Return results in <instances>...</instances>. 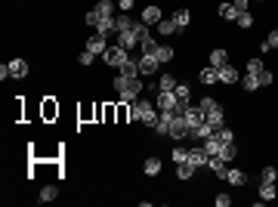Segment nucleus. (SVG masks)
<instances>
[{"label":"nucleus","mask_w":278,"mask_h":207,"mask_svg":"<svg viewBox=\"0 0 278 207\" xmlns=\"http://www.w3.org/2000/svg\"><path fill=\"white\" fill-rule=\"evenodd\" d=\"M139 19H142L145 25H151V28H155L158 22L164 19V13H161V7H158V4H148V7L142 10V16H139Z\"/></svg>","instance_id":"f8f14e48"},{"label":"nucleus","mask_w":278,"mask_h":207,"mask_svg":"<svg viewBox=\"0 0 278 207\" xmlns=\"http://www.w3.org/2000/svg\"><path fill=\"white\" fill-rule=\"evenodd\" d=\"M217 13H220L223 22H235V19H238V10H235V4H229V0H226V4H220Z\"/></svg>","instance_id":"bb28decb"},{"label":"nucleus","mask_w":278,"mask_h":207,"mask_svg":"<svg viewBox=\"0 0 278 207\" xmlns=\"http://www.w3.org/2000/svg\"><path fill=\"white\" fill-rule=\"evenodd\" d=\"M229 204H232L229 195H217V207H229Z\"/></svg>","instance_id":"49530a36"},{"label":"nucleus","mask_w":278,"mask_h":207,"mask_svg":"<svg viewBox=\"0 0 278 207\" xmlns=\"http://www.w3.org/2000/svg\"><path fill=\"white\" fill-rule=\"evenodd\" d=\"M217 74H220V84H238V80H241V74H238V68L232 65V62H226V65H220L217 68Z\"/></svg>","instance_id":"9d476101"},{"label":"nucleus","mask_w":278,"mask_h":207,"mask_svg":"<svg viewBox=\"0 0 278 207\" xmlns=\"http://www.w3.org/2000/svg\"><path fill=\"white\" fill-rule=\"evenodd\" d=\"M207 167H210V170H213V173H217L220 180H226V176H229V164H226V161H223L220 155H213V158H207Z\"/></svg>","instance_id":"dca6fc26"},{"label":"nucleus","mask_w":278,"mask_h":207,"mask_svg":"<svg viewBox=\"0 0 278 207\" xmlns=\"http://www.w3.org/2000/svg\"><path fill=\"white\" fill-rule=\"evenodd\" d=\"M198 80H201L204 87H210V84H220V74H217V68H213V65H204L201 71H198Z\"/></svg>","instance_id":"f3484780"},{"label":"nucleus","mask_w":278,"mask_h":207,"mask_svg":"<svg viewBox=\"0 0 278 207\" xmlns=\"http://www.w3.org/2000/svg\"><path fill=\"white\" fill-rule=\"evenodd\" d=\"M77 62H81V65L87 68V65H93V62H96V56H93L90 50H81V56H77Z\"/></svg>","instance_id":"79ce46f5"},{"label":"nucleus","mask_w":278,"mask_h":207,"mask_svg":"<svg viewBox=\"0 0 278 207\" xmlns=\"http://www.w3.org/2000/svg\"><path fill=\"white\" fill-rule=\"evenodd\" d=\"M235 155H238V149H235V142H226V145H223V149H220V158H223V161H226V164H229V161H232V158H235Z\"/></svg>","instance_id":"f704fd0d"},{"label":"nucleus","mask_w":278,"mask_h":207,"mask_svg":"<svg viewBox=\"0 0 278 207\" xmlns=\"http://www.w3.org/2000/svg\"><path fill=\"white\" fill-rule=\"evenodd\" d=\"M173 111H158V121H155V133L158 136H167L170 133V124H173Z\"/></svg>","instance_id":"9b49d317"},{"label":"nucleus","mask_w":278,"mask_h":207,"mask_svg":"<svg viewBox=\"0 0 278 207\" xmlns=\"http://www.w3.org/2000/svg\"><path fill=\"white\" fill-rule=\"evenodd\" d=\"M235 25H238V28H254V16H251V13H241V16L235 19Z\"/></svg>","instance_id":"ea45409f"},{"label":"nucleus","mask_w":278,"mask_h":207,"mask_svg":"<svg viewBox=\"0 0 278 207\" xmlns=\"http://www.w3.org/2000/svg\"><path fill=\"white\" fill-rule=\"evenodd\" d=\"M201 149L207 152V158H213V155H220V149H223V142H220V139H217V136L210 133V136H207V139L201 142Z\"/></svg>","instance_id":"cd10ccee"},{"label":"nucleus","mask_w":278,"mask_h":207,"mask_svg":"<svg viewBox=\"0 0 278 207\" xmlns=\"http://www.w3.org/2000/svg\"><path fill=\"white\" fill-rule=\"evenodd\" d=\"M170 139H176V142H182V139H189V124L182 121V117H176L173 124H170V133H167Z\"/></svg>","instance_id":"4468645a"},{"label":"nucleus","mask_w":278,"mask_h":207,"mask_svg":"<svg viewBox=\"0 0 278 207\" xmlns=\"http://www.w3.org/2000/svg\"><path fill=\"white\" fill-rule=\"evenodd\" d=\"M53 114H59V105H56V102H53V99H47V105H44V117H47V121H50V117H53Z\"/></svg>","instance_id":"37998d69"},{"label":"nucleus","mask_w":278,"mask_h":207,"mask_svg":"<svg viewBox=\"0 0 278 207\" xmlns=\"http://www.w3.org/2000/svg\"><path fill=\"white\" fill-rule=\"evenodd\" d=\"M114 44L121 47V50H127V53H130V50H136V47H139V37H136L133 31H121V34H117V40H114Z\"/></svg>","instance_id":"ddd939ff"},{"label":"nucleus","mask_w":278,"mask_h":207,"mask_svg":"<svg viewBox=\"0 0 278 207\" xmlns=\"http://www.w3.org/2000/svg\"><path fill=\"white\" fill-rule=\"evenodd\" d=\"M111 87H114V93H117V99H121V102H133V99H139L142 90H145L142 77H127V74H117V77L111 80Z\"/></svg>","instance_id":"f257e3e1"},{"label":"nucleus","mask_w":278,"mask_h":207,"mask_svg":"<svg viewBox=\"0 0 278 207\" xmlns=\"http://www.w3.org/2000/svg\"><path fill=\"white\" fill-rule=\"evenodd\" d=\"M229 62V53L226 50H210V65L213 68H220V65H226Z\"/></svg>","instance_id":"2f4dec72"},{"label":"nucleus","mask_w":278,"mask_h":207,"mask_svg":"<svg viewBox=\"0 0 278 207\" xmlns=\"http://www.w3.org/2000/svg\"><path fill=\"white\" fill-rule=\"evenodd\" d=\"M232 4H235L238 16H241V13H251V0H232Z\"/></svg>","instance_id":"c03bdc74"},{"label":"nucleus","mask_w":278,"mask_h":207,"mask_svg":"<svg viewBox=\"0 0 278 207\" xmlns=\"http://www.w3.org/2000/svg\"><path fill=\"white\" fill-rule=\"evenodd\" d=\"M260 183H278V170L275 167H263L260 170Z\"/></svg>","instance_id":"e433bc0d"},{"label":"nucleus","mask_w":278,"mask_h":207,"mask_svg":"<svg viewBox=\"0 0 278 207\" xmlns=\"http://www.w3.org/2000/svg\"><path fill=\"white\" fill-rule=\"evenodd\" d=\"M272 84H275V71L263 68V71H260V90H263V87H272Z\"/></svg>","instance_id":"4c0bfd02"},{"label":"nucleus","mask_w":278,"mask_h":207,"mask_svg":"<svg viewBox=\"0 0 278 207\" xmlns=\"http://www.w3.org/2000/svg\"><path fill=\"white\" fill-rule=\"evenodd\" d=\"M136 19H130V13H117L114 16V34H121V31H133Z\"/></svg>","instance_id":"2eb2a0df"},{"label":"nucleus","mask_w":278,"mask_h":207,"mask_svg":"<svg viewBox=\"0 0 278 207\" xmlns=\"http://www.w3.org/2000/svg\"><path fill=\"white\" fill-rule=\"evenodd\" d=\"M229 186H238V189H241V186H248V173L244 170H238V167H229Z\"/></svg>","instance_id":"4be33fe9"},{"label":"nucleus","mask_w":278,"mask_h":207,"mask_svg":"<svg viewBox=\"0 0 278 207\" xmlns=\"http://www.w3.org/2000/svg\"><path fill=\"white\" fill-rule=\"evenodd\" d=\"M130 117L139 121L142 127H155V121H158V105L151 99H133L130 102Z\"/></svg>","instance_id":"f03ea898"},{"label":"nucleus","mask_w":278,"mask_h":207,"mask_svg":"<svg viewBox=\"0 0 278 207\" xmlns=\"http://www.w3.org/2000/svg\"><path fill=\"white\" fill-rule=\"evenodd\" d=\"M275 50H278V28H272L269 37L260 44V53H275Z\"/></svg>","instance_id":"b1692460"},{"label":"nucleus","mask_w":278,"mask_h":207,"mask_svg":"<svg viewBox=\"0 0 278 207\" xmlns=\"http://www.w3.org/2000/svg\"><path fill=\"white\" fill-rule=\"evenodd\" d=\"M155 56H158V62H161V65H167V62H173V59H176V50H173L170 44H158Z\"/></svg>","instance_id":"a211bd4d"},{"label":"nucleus","mask_w":278,"mask_h":207,"mask_svg":"<svg viewBox=\"0 0 278 207\" xmlns=\"http://www.w3.org/2000/svg\"><path fill=\"white\" fill-rule=\"evenodd\" d=\"M173 93H176V99H182V102H189V99H192V87H189V84H182V80L176 84V90H173Z\"/></svg>","instance_id":"72a5a7b5"},{"label":"nucleus","mask_w":278,"mask_h":207,"mask_svg":"<svg viewBox=\"0 0 278 207\" xmlns=\"http://www.w3.org/2000/svg\"><path fill=\"white\" fill-rule=\"evenodd\" d=\"M204 117H207V124H210L213 130H220L223 124H226V105H223V102H217L210 111H204Z\"/></svg>","instance_id":"1a4fd4ad"},{"label":"nucleus","mask_w":278,"mask_h":207,"mask_svg":"<svg viewBox=\"0 0 278 207\" xmlns=\"http://www.w3.org/2000/svg\"><path fill=\"white\" fill-rule=\"evenodd\" d=\"M217 102H220V96H204V99H198V105H201V111H210Z\"/></svg>","instance_id":"a19ab883"},{"label":"nucleus","mask_w":278,"mask_h":207,"mask_svg":"<svg viewBox=\"0 0 278 207\" xmlns=\"http://www.w3.org/2000/svg\"><path fill=\"white\" fill-rule=\"evenodd\" d=\"M102 59H105V65H111V68H121V65L130 59V53H127V50H121L117 44H111V47L105 50V56H102Z\"/></svg>","instance_id":"39448f33"},{"label":"nucleus","mask_w":278,"mask_h":207,"mask_svg":"<svg viewBox=\"0 0 278 207\" xmlns=\"http://www.w3.org/2000/svg\"><path fill=\"white\" fill-rule=\"evenodd\" d=\"M176 84H179V77H176V74H161V77H158V80L151 77V84H148V90H151V96H155L158 90H170V93H173V90H176Z\"/></svg>","instance_id":"423d86ee"},{"label":"nucleus","mask_w":278,"mask_h":207,"mask_svg":"<svg viewBox=\"0 0 278 207\" xmlns=\"http://www.w3.org/2000/svg\"><path fill=\"white\" fill-rule=\"evenodd\" d=\"M7 71H10L13 80H22V77L31 74V65H28V59H10L7 62Z\"/></svg>","instance_id":"0eeeda50"},{"label":"nucleus","mask_w":278,"mask_h":207,"mask_svg":"<svg viewBox=\"0 0 278 207\" xmlns=\"http://www.w3.org/2000/svg\"><path fill=\"white\" fill-rule=\"evenodd\" d=\"M133 4H136V0H117V10H121V13H130Z\"/></svg>","instance_id":"a18cd8bd"},{"label":"nucleus","mask_w":278,"mask_h":207,"mask_svg":"<svg viewBox=\"0 0 278 207\" xmlns=\"http://www.w3.org/2000/svg\"><path fill=\"white\" fill-rule=\"evenodd\" d=\"M56 198H59V189H56V183L44 186V189H41V195H37V201H41V204H50V201H56Z\"/></svg>","instance_id":"a878e982"},{"label":"nucleus","mask_w":278,"mask_h":207,"mask_svg":"<svg viewBox=\"0 0 278 207\" xmlns=\"http://www.w3.org/2000/svg\"><path fill=\"white\" fill-rule=\"evenodd\" d=\"M254 4H263V0H254Z\"/></svg>","instance_id":"de8ad7c7"},{"label":"nucleus","mask_w":278,"mask_h":207,"mask_svg":"<svg viewBox=\"0 0 278 207\" xmlns=\"http://www.w3.org/2000/svg\"><path fill=\"white\" fill-rule=\"evenodd\" d=\"M155 50H158V40H155V34H151V37H145L142 44H139V53H148V56H155Z\"/></svg>","instance_id":"473e14b6"},{"label":"nucleus","mask_w":278,"mask_h":207,"mask_svg":"<svg viewBox=\"0 0 278 207\" xmlns=\"http://www.w3.org/2000/svg\"><path fill=\"white\" fill-rule=\"evenodd\" d=\"M260 201H275V195H278V183H260Z\"/></svg>","instance_id":"5701e85b"},{"label":"nucleus","mask_w":278,"mask_h":207,"mask_svg":"<svg viewBox=\"0 0 278 207\" xmlns=\"http://www.w3.org/2000/svg\"><path fill=\"white\" fill-rule=\"evenodd\" d=\"M213 136H217V139H220L223 145H226V142H235V133L229 130V124H223V127H220V130H213Z\"/></svg>","instance_id":"7c9ffc66"},{"label":"nucleus","mask_w":278,"mask_h":207,"mask_svg":"<svg viewBox=\"0 0 278 207\" xmlns=\"http://www.w3.org/2000/svg\"><path fill=\"white\" fill-rule=\"evenodd\" d=\"M136 62H139V74H142V77H155V74H161V62H158V56L142 53Z\"/></svg>","instance_id":"20e7f679"},{"label":"nucleus","mask_w":278,"mask_h":207,"mask_svg":"<svg viewBox=\"0 0 278 207\" xmlns=\"http://www.w3.org/2000/svg\"><path fill=\"white\" fill-rule=\"evenodd\" d=\"M117 74H127V77H142V74H139V62H136L133 56H130L121 68H117Z\"/></svg>","instance_id":"393cba45"},{"label":"nucleus","mask_w":278,"mask_h":207,"mask_svg":"<svg viewBox=\"0 0 278 207\" xmlns=\"http://www.w3.org/2000/svg\"><path fill=\"white\" fill-rule=\"evenodd\" d=\"M176 93H170V90H158L155 93V105H158V111H170V108H176Z\"/></svg>","instance_id":"6e6552de"},{"label":"nucleus","mask_w":278,"mask_h":207,"mask_svg":"<svg viewBox=\"0 0 278 207\" xmlns=\"http://www.w3.org/2000/svg\"><path fill=\"white\" fill-rule=\"evenodd\" d=\"M263 68H266V65H263L260 56H251V59H248V71H251V74H260Z\"/></svg>","instance_id":"58836bf2"},{"label":"nucleus","mask_w":278,"mask_h":207,"mask_svg":"<svg viewBox=\"0 0 278 207\" xmlns=\"http://www.w3.org/2000/svg\"><path fill=\"white\" fill-rule=\"evenodd\" d=\"M170 19L176 22V31H186V28H189V22H192V10H186V7H182V10H176Z\"/></svg>","instance_id":"aec40b11"},{"label":"nucleus","mask_w":278,"mask_h":207,"mask_svg":"<svg viewBox=\"0 0 278 207\" xmlns=\"http://www.w3.org/2000/svg\"><path fill=\"white\" fill-rule=\"evenodd\" d=\"M84 50H90L93 56H105V50H108V34H99V31H93V34L84 40Z\"/></svg>","instance_id":"7ed1b4c3"},{"label":"nucleus","mask_w":278,"mask_h":207,"mask_svg":"<svg viewBox=\"0 0 278 207\" xmlns=\"http://www.w3.org/2000/svg\"><path fill=\"white\" fill-rule=\"evenodd\" d=\"M241 90H244V93H257V90H260V74H251V71H248V74L241 77Z\"/></svg>","instance_id":"412c9836"},{"label":"nucleus","mask_w":278,"mask_h":207,"mask_svg":"<svg viewBox=\"0 0 278 207\" xmlns=\"http://www.w3.org/2000/svg\"><path fill=\"white\" fill-rule=\"evenodd\" d=\"M155 31L164 34V37H170V34H176V22H173V19H161V22L155 25Z\"/></svg>","instance_id":"c85d7f7f"},{"label":"nucleus","mask_w":278,"mask_h":207,"mask_svg":"<svg viewBox=\"0 0 278 207\" xmlns=\"http://www.w3.org/2000/svg\"><path fill=\"white\" fill-rule=\"evenodd\" d=\"M195 173H198V167H195L192 161H179V164H176V180H182V183H186V180H192Z\"/></svg>","instance_id":"6ab92c4d"},{"label":"nucleus","mask_w":278,"mask_h":207,"mask_svg":"<svg viewBox=\"0 0 278 207\" xmlns=\"http://www.w3.org/2000/svg\"><path fill=\"white\" fill-rule=\"evenodd\" d=\"M142 170H145V176H158V173H161V161H158V158H145Z\"/></svg>","instance_id":"c756f323"},{"label":"nucleus","mask_w":278,"mask_h":207,"mask_svg":"<svg viewBox=\"0 0 278 207\" xmlns=\"http://www.w3.org/2000/svg\"><path fill=\"white\" fill-rule=\"evenodd\" d=\"M170 158H173V161H176V164H179V161H189V149H186V145H182V142H176V149H173V152H170Z\"/></svg>","instance_id":"c9c22d12"}]
</instances>
